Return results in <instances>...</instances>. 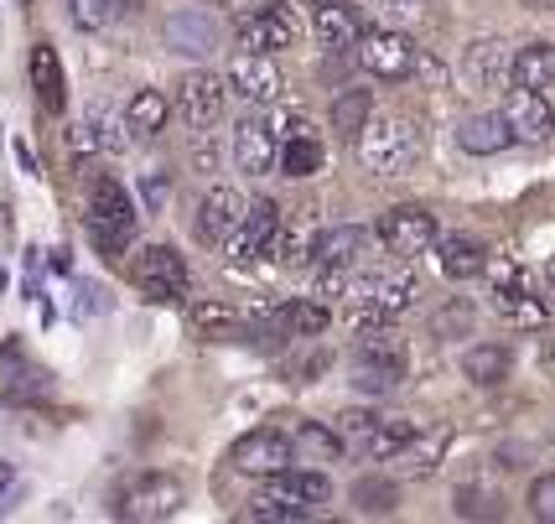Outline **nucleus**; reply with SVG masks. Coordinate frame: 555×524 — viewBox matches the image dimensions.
<instances>
[{
    "label": "nucleus",
    "instance_id": "obj_1",
    "mask_svg": "<svg viewBox=\"0 0 555 524\" xmlns=\"http://www.w3.org/2000/svg\"><path fill=\"white\" fill-rule=\"evenodd\" d=\"M415 302V276L400 265V270H374V276H353L348 281V322L353 328H385L400 311H411Z\"/></svg>",
    "mask_w": 555,
    "mask_h": 524
},
{
    "label": "nucleus",
    "instance_id": "obj_2",
    "mask_svg": "<svg viewBox=\"0 0 555 524\" xmlns=\"http://www.w3.org/2000/svg\"><path fill=\"white\" fill-rule=\"evenodd\" d=\"M421 125L411 115H369L359 130V162L379 177L411 171L421 162Z\"/></svg>",
    "mask_w": 555,
    "mask_h": 524
},
{
    "label": "nucleus",
    "instance_id": "obj_3",
    "mask_svg": "<svg viewBox=\"0 0 555 524\" xmlns=\"http://www.w3.org/2000/svg\"><path fill=\"white\" fill-rule=\"evenodd\" d=\"M89 234L104 255H125L135 239V203L115 177L94 182V192H89Z\"/></svg>",
    "mask_w": 555,
    "mask_h": 524
},
{
    "label": "nucleus",
    "instance_id": "obj_4",
    "mask_svg": "<svg viewBox=\"0 0 555 524\" xmlns=\"http://www.w3.org/2000/svg\"><path fill=\"white\" fill-rule=\"evenodd\" d=\"M130 276L145 291V302H182V296H193L188 260L171 244H145L141 255H135V265H130Z\"/></svg>",
    "mask_w": 555,
    "mask_h": 524
},
{
    "label": "nucleus",
    "instance_id": "obj_5",
    "mask_svg": "<svg viewBox=\"0 0 555 524\" xmlns=\"http://www.w3.org/2000/svg\"><path fill=\"white\" fill-rule=\"evenodd\" d=\"M286 229V218H281V203L275 197H255V203H244V218L240 229L223 239V255L234 265H255L270 255V244H275V234Z\"/></svg>",
    "mask_w": 555,
    "mask_h": 524
},
{
    "label": "nucleus",
    "instance_id": "obj_6",
    "mask_svg": "<svg viewBox=\"0 0 555 524\" xmlns=\"http://www.w3.org/2000/svg\"><path fill=\"white\" fill-rule=\"evenodd\" d=\"M182 503H188V488H182L177 477L171 473H145L120 494V520L156 524V520H171Z\"/></svg>",
    "mask_w": 555,
    "mask_h": 524
},
{
    "label": "nucleus",
    "instance_id": "obj_7",
    "mask_svg": "<svg viewBox=\"0 0 555 524\" xmlns=\"http://www.w3.org/2000/svg\"><path fill=\"white\" fill-rule=\"evenodd\" d=\"M374 239L385 244L389 255H421L436 244V218L421 208V203H400L389 208L379 223H374Z\"/></svg>",
    "mask_w": 555,
    "mask_h": 524
},
{
    "label": "nucleus",
    "instance_id": "obj_8",
    "mask_svg": "<svg viewBox=\"0 0 555 524\" xmlns=\"http://www.w3.org/2000/svg\"><path fill=\"white\" fill-rule=\"evenodd\" d=\"M229 462H234L240 473H249V477H270V473H281V468H291L296 452H291L286 431L260 426V431H244L240 442L229 447Z\"/></svg>",
    "mask_w": 555,
    "mask_h": 524
},
{
    "label": "nucleus",
    "instance_id": "obj_9",
    "mask_svg": "<svg viewBox=\"0 0 555 524\" xmlns=\"http://www.w3.org/2000/svg\"><path fill=\"white\" fill-rule=\"evenodd\" d=\"M415 57H421V48H415L405 31H363V42H359V63L374 73V78H385V84L411 78Z\"/></svg>",
    "mask_w": 555,
    "mask_h": 524
},
{
    "label": "nucleus",
    "instance_id": "obj_10",
    "mask_svg": "<svg viewBox=\"0 0 555 524\" xmlns=\"http://www.w3.org/2000/svg\"><path fill=\"white\" fill-rule=\"evenodd\" d=\"M275 156H281L275 119L244 115L240 125H234V162H240V171L244 177H270V171H275Z\"/></svg>",
    "mask_w": 555,
    "mask_h": 524
},
{
    "label": "nucleus",
    "instance_id": "obj_11",
    "mask_svg": "<svg viewBox=\"0 0 555 524\" xmlns=\"http://www.w3.org/2000/svg\"><path fill=\"white\" fill-rule=\"evenodd\" d=\"M223 104H229V84L218 73H188L177 84V115L188 119V130H208L223 119Z\"/></svg>",
    "mask_w": 555,
    "mask_h": 524
},
{
    "label": "nucleus",
    "instance_id": "obj_12",
    "mask_svg": "<svg viewBox=\"0 0 555 524\" xmlns=\"http://www.w3.org/2000/svg\"><path fill=\"white\" fill-rule=\"evenodd\" d=\"M244 104H275L281 94V68H275V52H234V63H229V78H223Z\"/></svg>",
    "mask_w": 555,
    "mask_h": 524
},
{
    "label": "nucleus",
    "instance_id": "obj_13",
    "mask_svg": "<svg viewBox=\"0 0 555 524\" xmlns=\"http://www.w3.org/2000/svg\"><path fill=\"white\" fill-rule=\"evenodd\" d=\"M504 125H508V136L514 141H551V130H555V110H551V99L545 94H534V89H514V94L504 99Z\"/></svg>",
    "mask_w": 555,
    "mask_h": 524
},
{
    "label": "nucleus",
    "instance_id": "obj_14",
    "mask_svg": "<svg viewBox=\"0 0 555 524\" xmlns=\"http://www.w3.org/2000/svg\"><path fill=\"white\" fill-rule=\"evenodd\" d=\"M218 22L203 11V5H177L167 16V48L182 52V57H208V52H218Z\"/></svg>",
    "mask_w": 555,
    "mask_h": 524
},
{
    "label": "nucleus",
    "instance_id": "obj_15",
    "mask_svg": "<svg viewBox=\"0 0 555 524\" xmlns=\"http://www.w3.org/2000/svg\"><path fill=\"white\" fill-rule=\"evenodd\" d=\"M275 130H281V156H275V171H286V177H296V182L317 177V171H322V162H327L322 141H317L301 119H286V125L275 119Z\"/></svg>",
    "mask_w": 555,
    "mask_h": 524
},
{
    "label": "nucleus",
    "instance_id": "obj_16",
    "mask_svg": "<svg viewBox=\"0 0 555 524\" xmlns=\"http://www.w3.org/2000/svg\"><path fill=\"white\" fill-rule=\"evenodd\" d=\"M291 37H296V26H291L286 0H270V5H260L255 16L240 22V48L244 52H281V48H291Z\"/></svg>",
    "mask_w": 555,
    "mask_h": 524
},
{
    "label": "nucleus",
    "instance_id": "obj_17",
    "mask_svg": "<svg viewBox=\"0 0 555 524\" xmlns=\"http://www.w3.org/2000/svg\"><path fill=\"white\" fill-rule=\"evenodd\" d=\"M244 218V197L234 188H208V197H203V208H197V239L203 244H214V250H223V239L240 229Z\"/></svg>",
    "mask_w": 555,
    "mask_h": 524
},
{
    "label": "nucleus",
    "instance_id": "obj_18",
    "mask_svg": "<svg viewBox=\"0 0 555 524\" xmlns=\"http://www.w3.org/2000/svg\"><path fill=\"white\" fill-rule=\"evenodd\" d=\"M266 494H281L291 503H307V509H322L333 499V477L322 468H281V473L266 477Z\"/></svg>",
    "mask_w": 555,
    "mask_h": 524
},
{
    "label": "nucleus",
    "instance_id": "obj_19",
    "mask_svg": "<svg viewBox=\"0 0 555 524\" xmlns=\"http://www.w3.org/2000/svg\"><path fill=\"white\" fill-rule=\"evenodd\" d=\"M436 265H441L447 281H473V276H483L488 250L467 234H447V239L436 234Z\"/></svg>",
    "mask_w": 555,
    "mask_h": 524
},
{
    "label": "nucleus",
    "instance_id": "obj_20",
    "mask_svg": "<svg viewBox=\"0 0 555 524\" xmlns=\"http://www.w3.org/2000/svg\"><path fill=\"white\" fill-rule=\"evenodd\" d=\"M359 31H363V22L348 0H322V5H312V37L322 48H353Z\"/></svg>",
    "mask_w": 555,
    "mask_h": 524
},
{
    "label": "nucleus",
    "instance_id": "obj_21",
    "mask_svg": "<svg viewBox=\"0 0 555 524\" xmlns=\"http://www.w3.org/2000/svg\"><path fill=\"white\" fill-rule=\"evenodd\" d=\"M415 431H421V426H415V421H405V416H374V426L353 442V452L369 457V462H389V457L411 442Z\"/></svg>",
    "mask_w": 555,
    "mask_h": 524
},
{
    "label": "nucleus",
    "instance_id": "obj_22",
    "mask_svg": "<svg viewBox=\"0 0 555 524\" xmlns=\"http://www.w3.org/2000/svg\"><path fill=\"white\" fill-rule=\"evenodd\" d=\"M508 84L545 94L555 84V42H530V48L514 52V57H508Z\"/></svg>",
    "mask_w": 555,
    "mask_h": 524
},
{
    "label": "nucleus",
    "instance_id": "obj_23",
    "mask_svg": "<svg viewBox=\"0 0 555 524\" xmlns=\"http://www.w3.org/2000/svg\"><path fill=\"white\" fill-rule=\"evenodd\" d=\"M363 244H369V229H359V223L322 229V234H312V265H343V270H353Z\"/></svg>",
    "mask_w": 555,
    "mask_h": 524
},
{
    "label": "nucleus",
    "instance_id": "obj_24",
    "mask_svg": "<svg viewBox=\"0 0 555 524\" xmlns=\"http://www.w3.org/2000/svg\"><path fill=\"white\" fill-rule=\"evenodd\" d=\"M26 73H31V89H37V99H42L48 110H63V104H68V78H63V63H57L52 42H37V48H31Z\"/></svg>",
    "mask_w": 555,
    "mask_h": 524
},
{
    "label": "nucleus",
    "instance_id": "obj_25",
    "mask_svg": "<svg viewBox=\"0 0 555 524\" xmlns=\"http://www.w3.org/2000/svg\"><path fill=\"white\" fill-rule=\"evenodd\" d=\"M457 145L473 156H499L504 145H514V136H508L504 115H467L457 125Z\"/></svg>",
    "mask_w": 555,
    "mask_h": 524
},
{
    "label": "nucleus",
    "instance_id": "obj_26",
    "mask_svg": "<svg viewBox=\"0 0 555 524\" xmlns=\"http://www.w3.org/2000/svg\"><path fill=\"white\" fill-rule=\"evenodd\" d=\"M167 115H171L167 99L156 94V89H141V94H130V104H125V130L135 141H156L167 130Z\"/></svg>",
    "mask_w": 555,
    "mask_h": 524
},
{
    "label": "nucleus",
    "instance_id": "obj_27",
    "mask_svg": "<svg viewBox=\"0 0 555 524\" xmlns=\"http://www.w3.org/2000/svg\"><path fill=\"white\" fill-rule=\"evenodd\" d=\"M493 311L519 328H545V317H551V307L530 296V286H493Z\"/></svg>",
    "mask_w": 555,
    "mask_h": 524
},
{
    "label": "nucleus",
    "instance_id": "obj_28",
    "mask_svg": "<svg viewBox=\"0 0 555 524\" xmlns=\"http://www.w3.org/2000/svg\"><path fill=\"white\" fill-rule=\"evenodd\" d=\"M353 509L359 514H369V520H385V514H395L400 509V483L385 473H369L353 483Z\"/></svg>",
    "mask_w": 555,
    "mask_h": 524
},
{
    "label": "nucleus",
    "instance_id": "obj_29",
    "mask_svg": "<svg viewBox=\"0 0 555 524\" xmlns=\"http://www.w3.org/2000/svg\"><path fill=\"white\" fill-rule=\"evenodd\" d=\"M508 57L514 52L504 48V42H473L467 48V73H473V84H483V89H504L508 84Z\"/></svg>",
    "mask_w": 555,
    "mask_h": 524
},
{
    "label": "nucleus",
    "instance_id": "obj_30",
    "mask_svg": "<svg viewBox=\"0 0 555 524\" xmlns=\"http://www.w3.org/2000/svg\"><path fill=\"white\" fill-rule=\"evenodd\" d=\"M462 374L473 384H483V389H493V384L508 380V348H499V343H478V348H467L462 354Z\"/></svg>",
    "mask_w": 555,
    "mask_h": 524
},
{
    "label": "nucleus",
    "instance_id": "obj_31",
    "mask_svg": "<svg viewBox=\"0 0 555 524\" xmlns=\"http://www.w3.org/2000/svg\"><path fill=\"white\" fill-rule=\"evenodd\" d=\"M441 447H447V431H431V436H421L415 431L411 442L395 452V473H405V477H426L436 468V457H441Z\"/></svg>",
    "mask_w": 555,
    "mask_h": 524
},
{
    "label": "nucleus",
    "instance_id": "obj_32",
    "mask_svg": "<svg viewBox=\"0 0 555 524\" xmlns=\"http://www.w3.org/2000/svg\"><path fill=\"white\" fill-rule=\"evenodd\" d=\"M369 115H374V94H369V89H343V94L333 99V115L327 119H333V130H338L343 141H353Z\"/></svg>",
    "mask_w": 555,
    "mask_h": 524
},
{
    "label": "nucleus",
    "instance_id": "obj_33",
    "mask_svg": "<svg viewBox=\"0 0 555 524\" xmlns=\"http://www.w3.org/2000/svg\"><path fill=\"white\" fill-rule=\"evenodd\" d=\"M291 452L307 457V462H338V457H343V436L333 426H317V421H307V426L291 436Z\"/></svg>",
    "mask_w": 555,
    "mask_h": 524
},
{
    "label": "nucleus",
    "instance_id": "obj_34",
    "mask_svg": "<svg viewBox=\"0 0 555 524\" xmlns=\"http://www.w3.org/2000/svg\"><path fill=\"white\" fill-rule=\"evenodd\" d=\"M317 509H307V503H291L281 499V494H260V499L244 509V520L249 524H307Z\"/></svg>",
    "mask_w": 555,
    "mask_h": 524
},
{
    "label": "nucleus",
    "instance_id": "obj_35",
    "mask_svg": "<svg viewBox=\"0 0 555 524\" xmlns=\"http://www.w3.org/2000/svg\"><path fill=\"white\" fill-rule=\"evenodd\" d=\"M286 311V333L291 337H322L327 333V322H333V311L322 307V302H281Z\"/></svg>",
    "mask_w": 555,
    "mask_h": 524
},
{
    "label": "nucleus",
    "instance_id": "obj_36",
    "mask_svg": "<svg viewBox=\"0 0 555 524\" xmlns=\"http://www.w3.org/2000/svg\"><path fill=\"white\" fill-rule=\"evenodd\" d=\"M63 5H68V22L78 31H104V26H115V16H120L115 0H63Z\"/></svg>",
    "mask_w": 555,
    "mask_h": 524
},
{
    "label": "nucleus",
    "instance_id": "obj_37",
    "mask_svg": "<svg viewBox=\"0 0 555 524\" xmlns=\"http://www.w3.org/2000/svg\"><path fill=\"white\" fill-rule=\"evenodd\" d=\"M188 317H193V328L203 337H229L234 333V307H229V302H193Z\"/></svg>",
    "mask_w": 555,
    "mask_h": 524
},
{
    "label": "nucleus",
    "instance_id": "obj_38",
    "mask_svg": "<svg viewBox=\"0 0 555 524\" xmlns=\"http://www.w3.org/2000/svg\"><path fill=\"white\" fill-rule=\"evenodd\" d=\"M270 260L286 265V270L307 265V260H312V239H307V234H286V229H281V234H275V244H270Z\"/></svg>",
    "mask_w": 555,
    "mask_h": 524
},
{
    "label": "nucleus",
    "instance_id": "obj_39",
    "mask_svg": "<svg viewBox=\"0 0 555 524\" xmlns=\"http://www.w3.org/2000/svg\"><path fill=\"white\" fill-rule=\"evenodd\" d=\"M400 369H369V363H353V389H363V395H395L400 389Z\"/></svg>",
    "mask_w": 555,
    "mask_h": 524
},
{
    "label": "nucleus",
    "instance_id": "obj_40",
    "mask_svg": "<svg viewBox=\"0 0 555 524\" xmlns=\"http://www.w3.org/2000/svg\"><path fill=\"white\" fill-rule=\"evenodd\" d=\"M530 514L540 524H555V473H545V477H534L530 483Z\"/></svg>",
    "mask_w": 555,
    "mask_h": 524
},
{
    "label": "nucleus",
    "instance_id": "obj_41",
    "mask_svg": "<svg viewBox=\"0 0 555 524\" xmlns=\"http://www.w3.org/2000/svg\"><path fill=\"white\" fill-rule=\"evenodd\" d=\"M457 514H462V520H493L499 509H493V499H488V494H478V488H462V494H457Z\"/></svg>",
    "mask_w": 555,
    "mask_h": 524
},
{
    "label": "nucleus",
    "instance_id": "obj_42",
    "mask_svg": "<svg viewBox=\"0 0 555 524\" xmlns=\"http://www.w3.org/2000/svg\"><path fill=\"white\" fill-rule=\"evenodd\" d=\"M52 270H57V276H68V270H73V260H68V244H63V250H52Z\"/></svg>",
    "mask_w": 555,
    "mask_h": 524
},
{
    "label": "nucleus",
    "instance_id": "obj_43",
    "mask_svg": "<svg viewBox=\"0 0 555 524\" xmlns=\"http://www.w3.org/2000/svg\"><path fill=\"white\" fill-rule=\"evenodd\" d=\"M11 483H16V468H0V494H5Z\"/></svg>",
    "mask_w": 555,
    "mask_h": 524
},
{
    "label": "nucleus",
    "instance_id": "obj_44",
    "mask_svg": "<svg viewBox=\"0 0 555 524\" xmlns=\"http://www.w3.org/2000/svg\"><path fill=\"white\" fill-rule=\"evenodd\" d=\"M525 5H534V11H555V0H525Z\"/></svg>",
    "mask_w": 555,
    "mask_h": 524
},
{
    "label": "nucleus",
    "instance_id": "obj_45",
    "mask_svg": "<svg viewBox=\"0 0 555 524\" xmlns=\"http://www.w3.org/2000/svg\"><path fill=\"white\" fill-rule=\"evenodd\" d=\"M545 286H551V291H555V260H551V265H545Z\"/></svg>",
    "mask_w": 555,
    "mask_h": 524
},
{
    "label": "nucleus",
    "instance_id": "obj_46",
    "mask_svg": "<svg viewBox=\"0 0 555 524\" xmlns=\"http://www.w3.org/2000/svg\"><path fill=\"white\" fill-rule=\"evenodd\" d=\"M389 5H421V0H389Z\"/></svg>",
    "mask_w": 555,
    "mask_h": 524
},
{
    "label": "nucleus",
    "instance_id": "obj_47",
    "mask_svg": "<svg viewBox=\"0 0 555 524\" xmlns=\"http://www.w3.org/2000/svg\"><path fill=\"white\" fill-rule=\"evenodd\" d=\"M307 5H322V0H307Z\"/></svg>",
    "mask_w": 555,
    "mask_h": 524
}]
</instances>
